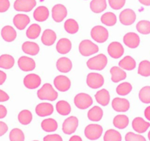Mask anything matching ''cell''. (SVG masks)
Here are the masks:
<instances>
[{"label": "cell", "mask_w": 150, "mask_h": 141, "mask_svg": "<svg viewBox=\"0 0 150 141\" xmlns=\"http://www.w3.org/2000/svg\"><path fill=\"white\" fill-rule=\"evenodd\" d=\"M38 97L40 100H48V101H54L58 97V93L54 89L52 85L49 83L43 85V86L38 90Z\"/></svg>", "instance_id": "6da1fadb"}, {"label": "cell", "mask_w": 150, "mask_h": 141, "mask_svg": "<svg viewBox=\"0 0 150 141\" xmlns=\"http://www.w3.org/2000/svg\"><path fill=\"white\" fill-rule=\"evenodd\" d=\"M107 63L108 59L106 56L103 54H100L89 59L86 63V65L90 70H102L105 68Z\"/></svg>", "instance_id": "7a4b0ae2"}, {"label": "cell", "mask_w": 150, "mask_h": 141, "mask_svg": "<svg viewBox=\"0 0 150 141\" xmlns=\"http://www.w3.org/2000/svg\"><path fill=\"white\" fill-rule=\"evenodd\" d=\"M98 51L99 48L98 46L89 40H83L79 44V51L84 57L92 55L98 52Z\"/></svg>", "instance_id": "3957f363"}, {"label": "cell", "mask_w": 150, "mask_h": 141, "mask_svg": "<svg viewBox=\"0 0 150 141\" xmlns=\"http://www.w3.org/2000/svg\"><path fill=\"white\" fill-rule=\"evenodd\" d=\"M91 37L96 42L102 43L108 38V32L103 26H95L91 30Z\"/></svg>", "instance_id": "277c9868"}, {"label": "cell", "mask_w": 150, "mask_h": 141, "mask_svg": "<svg viewBox=\"0 0 150 141\" xmlns=\"http://www.w3.org/2000/svg\"><path fill=\"white\" fill-rule=\"evenodd\" d=\"M74 103L79 109L86 110L92 105L93 101H92V97L89 94L81 93L75 96Z\"/></svg>", "instance_id": "5b68a950"}, {"label": "cell", "mask_w": 150, "mask_h": 141, "mask_svg": "<svg viewBox=\"0 0 150 141\" xmlns=\"http://www.w3.org/2000/svg\"><path fill=\"white\" fill-rule=\"evenodd\" d=\"M85 136L90 140L99 139L103 134V127L99 124H89L85 128Z\"/></svg>", "instance_id": "8992f818"}, {"label": "cell", "mask_w": 150, "mask_h": 141, "mask_svg": "<svg viewBox=\"0 0 150 141\" xmlns=\"http://www.w3.org/2000/svg\"><path fill=\"white\" fill-rule=\"evenodd\" d=\"M36 0H16L14 9L18 12H30L36 6Z\"/></svg>", "instance_id": "52a82bcc"}, {"label": "cell", "mask_w": 150, "mask_h": 141, "mask_svg": "<svg viewBox=\"0 0 150 141\" xmlns=\"http://www.w3.org/2000/svg\"><path fill=\"white\" fill-rule=\"evenodd\" d=\"M86 84L92 89L100 88L103 85L104 78L98 73H89L86 77Z\"/></svg>", "instance_id": "ba28073f"}, {"label": "cell", "mask_w": 150, "mask_h": 141, "mask_svg": "<svg viewBox=\"0 0 150 141\" xmlns=\"http://www.w3.org/2000/svg\"><path fill=\"white\" fill-rule=\"evenodd\" d=\"M79 126V120L75 116L67 118L62 124V131L66 135H72L76 132Z\"/></svg>", "instance_id": "9c48e42d"}, {"label": "cell", "mask_w": 150, "mask_h": 141, "mask_svg": "<svg viewBox=\"0 0 150 141\" xmlns=\"http://www.w3.org/2000/svg\"><path fill=\"white\" fill-rule=\"evenodd\" d=\"M67 15V10L65 6L63 4H56L52 8V18L54 21L62 22L66 18Z\"/></svg>", "instance_id": "30bf717a"}, {"label": "cell", "mask_w": 150, "mask_h": 141, "mask_svg": "<svg viewBox=\"0 0 150 141\" xmlns=\"http://www.w3.org/2000/svg\"><path fill=\"white\" fill-rule=\"evenodd\" d=\"M54 84L56 88L61 92L67 91L71 86V82H70V79L67 76H63V75H59V76H57L54 79Z\"/></svg>", "instance_id": "8fae6325"}, {"label": "cell", "mask_w": 150, "mask_h": 141, "mask_svg": "<svg viewBox=\"0 0 150 141\" xmlns=\"http://www.w3.org/2000/svg\"><path fill=\"white\" fill-rule=\"evenodd\" d=\"M136 19V14L133 10L131 9H125L122 10L120 14V22L123 25L133 24Z\"/></svg>", "instance_id": "7c38bea8"}, {"label": "cell", "mask_w": 150, "mask_h": 141, "mask_svg": "<svg viewBox=\"0 0 150 141\" xmlns=\"http://www.w3.org/2000/svg\"><path fill=\"white\" fill-rule=\"evenodd\" d=\"M124 47L120 43L114 41L111 43L108 47V53L112 58L119 59L124 54Z\"/></svg>", "instance_id": "4fadbf2b"}, {"label": "cell", "mask_w": 150, "mask_h": 141, "mask_svg": "<svg viewBox=\"0 0 150 141\" xmlns=\"http://www.w3.org/2000/svg\"><path fill=\"white\" fill-rule=\"evenodd\" d=\"M23 84L28 89H36L40 85L41 79L38 75L30 73L26 75L23 79Z\"/></svg>", "instance_id": "5bb4252c"}, {"label": "cell", "mask_w": 150, "mask_h": 141, "mask_svg": "<svg viewBox=\"0 0 150 141\" xmlns=\"http://www.w3.org/2000/svg\"><path fill=\"white\" fill-rule=\"evenodd\" d=\"M18 65L21 70L23 71H32L35 68V62L32 58L22 56L18 60Z\"/></svg>", "instance_id": "9a60e30c"}, {"label": "cell", "mask_w": 150, "mask_h": 141, "mask_svg": "<svg viewBox=\"0 0 150 141\" xmlns=\"http://www.w3.org/2000/svg\"><path fill=\"white\" fill-rule=\"evenodd\" d=\"M112 107L115 111L125 113L130 109V102L125 98H115L112 101Z\"/></svg>", "instance_id": "2e32d148"}, {"label": "cell", "mask_w": 150, "mask_h": 141, "mask_svg": "<svg viewBox=\"0 0 150 141\" xmlns=\"http://www.w3.org/2000/svg\"><path fill=\"white\" fill-rule=\"evenodd\" d=\"M124 43L130 48H136L140 44V38L135 32H128L123 38Z\"/></svg>", "instance_id": "e0dca14e"}, {"label": "cell", "mask_w": 150, "mask_h": 141, "mask_svg": "<svg viewBox=\"0 0 150 141\" xmlns=\"http://www.w3.org/2000/svg\"><path fill=\"white\" fill-rule=\"evenodd\" d=\"M132 126L136 132L142 134L146 132L150 126V123L149 122L145 121L142 118L137 117L133 120Z\"/></svg>", "instance_id": "ac0fdd59"}, {"label": "cell", "mask_w": 150, "mask_h": 141, "mask_svg": "<svg viewBox=\"0 0 150 141\" xmlns=\"http://www.w3.org/2000/svg\"><path fill=\"white\" fill-rule=\"evenodd\" d=\"M37 115L40 117L51 115L54 113V107L50 103H40L35 108Z\"/></svg>", "instance_id": "d6986e66"}, {"label": "cell", "mask_w": 150, "mask_h": 141, "mask_svg": "<svg viewBox=\"0 0 150 141\" xmlns=\"http://www.w3.org/2000/svg\"><path fill=\"white\" fill-rule=\"evenodd\" d=\"M30 22V19L27 15L17 14L13 18V24L19 30H23Z\"/></svg>", "instance_id": "ffe728a7"}, {"label": "cell", "mask_w": 150, "mask_h": 141, "mask_svg": "<svg viewBox=\"0 0 150 141\" xmlns=\"http://www.w3.org/2000/svg\"><path fill=\"white\" fill-rule=\"evenodd\" d=\"M111 74V80L113 82H120V81L124 80L127 77V73L125 70L120 67H117V66H114L110 70Z\"/></svg>", "instance_id": "44dd1931"}, {"label": "cell", "mask_w": 150, "mask_h": 141, "mask_svg": "<svg viewBox=\"0 0 150 141\" xmlns=\"http://www.w3.org/2000/svg\"><path fill=\"white\" fill-rule=\"evenodd\" d=\"M33 16L35 20H36L37 21H45L48 19V16H49L48 9L45 6H40L38 8L35 9L33 13Z\"/></svg>", "instance_id": "7402d4cb"}, {"label": "cell", "mask_w": 150, "mask_h": 141, "mask_svg": "<svg viewBox=\"0 0 150 141\" xmlns=\"http://www.w3.org/2000/svg\"><path fill=\"white\" fill-rule=\"evenodd\" d=\"M56 39H57V35L55 32L52 29H45L42 33V37H41V41L42 43L45 46H51L55 43Z\"/></svg>", "instance_id": "603a6c76"}, {"label": "cell", "mask_w": 150, "mask_h": 141, "mask_svg": "<svg viewBox=\"0 0 150 141\" xmlns=\"http://www.w3.org/2000/svg\"><path fill=\"white\" fill-rule=\"evenodd\" d=\"M73 65L70 59L67 57H61L57 62V68L62 73H68L72 69Z\"/></svg>", "instance_id": "cb8c5ba5"}, {"label": "cell", "mask_w": 150, "mask_h": 141, "mask_svg": "<svg viewBox=\"0 0 150 141\" xmlns=\"http://www.w3.org/2000/svg\"><path fill=\"white\" fill-rule=\"evenodd\" d=\"M1 35L3 39L7 42H12L14 41L17 36L16 31L11 26H5L1 31Z\"/></svg>", "instance_id": "d4e9b609"}, {"label": "cell", "mask_w": 150, "mask_h": 141, "mask_svg": "<svg viewBox=\"0 0 150 141\" xmlns=\"http://www.w3.org/2000/svg\"><path fill=\"white\" fill-rule=\"evenodd\" d=\"M22 50L26 54L35 56L39 53L40 47L36 43L26 41V42L23 43V45H22Z\"/></svg>", "instance_id": "484cf974"}, {"label": "cell", "mask_w": 150, "mask_h": 141, "mask_svg": "<svg viewBox=\"0 0 150 141\" xmlns=\"http://www.w3.org/2000/svg\"><path fill=\"white\" fill-rule=\"evenodd\" d=\"M71 41L67 38H62L58 41L57 44V50L62 54H67L71 50Z\"/></svg>", "instance_id": "4316f807"}, {"label": "cell", "mask_w": 150, "mask_h": 141, "mask_svg": "<svg viewBox=\"0 0 150 141\" xmlns=\"http://www.w3.org/2000/svg\"><path fill=\"white\" fill-rule=\"evenodd\" d=\"M95 99L97 102L102 106H107L110 101V94L107 90L102 89L98 91L95 94Z\"/></svg>", "instance_id": "83f0119b"}, {"label": "cell", "mask_w": 150, "mask_h": 141, "mask_svg": "<svg viewBox=\"0 0 150 141\" xmlns=\"http://www.w3.org/2000/svg\"><path fill=\"white\" fill-rule=\"evenodd\" d=\"M119 66L127 70H132L136 68V63L134 59L130 56H126L119 63Z\"/></svg>", "instance_id": "f1b7e54d"}, {"label": "cell", "mask_w": 150, "mask_h": 141, "mask_svg": "<svg viewBox=\"0 0 150 141\" xmlns=\"http://www.w3.org/2000/svg\"><path fill=\"white\" fill-rule=\"evenodd\" d=\"M88 118L92 121L98 122L102 119L103 115V110L98 106H95L88 112Z\"/></svg>", "instance_id": "f546056e"}, {"label": "cell", "mask_w": 150, "mask_h": 141, "mask_svg": "<svg viewBox=\"0 0 150 141\" xmlns=\"http://www.w3.org/2000/svg\"><path fill=\"white\" fill-rule=\"evenodd\" d=\"M106 7V0H92L90 2L91 10L95 13H102Z\"/></svg>", "instance_id": "4dcf8cb0"}, {"label": "cell", "mask_w": 150, "mask_h": 141, "mask_svg": "<svg viewBox=\"0 0 150 141\" xmlns=\"http://www.w3.org/2000/svg\"><path fill=\"white\" fill-rule=\"evenodd\" d=\"M41 127L45 132H52L57 130L58 128V123L54 119L47 118L42 120L41 123Z\"/></svg>", "instance_id": "1f68e13d"}, {"label": "cell", "mask_w": 150, "mask_h": 141, "mask_svg": "<svg viewBox=\"0 0 150 141\" xmlns=\"http://www.w3.org/2000/svg\"><path fill=\"white\" fill-rule=\"evenodd\" d=\"M113 123H114V126L117 129H125L129 124V118L127 116L125 115H118L114 118Z\"/></svg>", "instance_id": "d6a6232c"}, {"label": "cell", "mask_w": 150, "mask_h": 141, "mask_svg": "<svg viewBox=\"0 0 150 141\" xmlns=\"http://www.w3.org/2000/svg\"><path fill=\"white\" fill-rule=\"evenodd\" d=\"M15 64V60L10 54H2L0 56V68L10 69Z\"/></svg>", "instance_id": "836d02e7"}, {"label": "cell", "mask_w": 150, "mask_h": 141, "mask_svg": "<svg viewBox=\"0 0 150 141\" xmlns=\"http://www.w3.org/2000/svg\"><path fill=\"white\" fill-rule=\"evenodd\" d=\"M57 112L61 115H67L71 112V107L70 104L66 101H59L56 105Z\"/></svg>", "instance_id": "e575fe53"}, {"label": "cell", "mask_w": 150, "mask_h": 141, "mask_svg": "<svg viewBox=\"0 0 150 141\" xmlns=\"http://www.w3.org/2000/svg\"><path fill=\"white\" fill-rule=\"evenodd\" d=\"M101 22L104 24L105 25L108 26H112L117 24V16L114 13H111V12H108L105 13L101 16Z\"/></svg>", "instance_id": "d590c367"}, {"label": "cell", "mask_w": 150, "mask_h": 141, "mask_svg": "<svg viewBox=\"0 0 150 141\" xmlns=\"http://www.w3.org/2000/svg\"><path fill=\"white\" fill-rule=\"evenodd\" d=\"M41 32V27L37 24H33L29 26L26 30V36L29 39H36L40 36Z\"/></svg>", "instance_id": "8d00e7d4"}, {"label": "cell", "mask_w": 150, "mask_h": 141, "mask_svg": "<svg viewBox=\"0 0 150 141\" xmlns=\"http://www.w3.org/2000/svg\"><path fill=\"white\" fill-rule=\"evenodd\" d=\"M104 141H122L121 134L114 129H108L105 133Z\"/></svg>", "instance_id": "74e56055"}, {"label": "cell", "mask_w": 150, "mask_h": 141, "mask_svg": "<svg viewBox=\"0 0 150 141\" xmlns=\"http://www.w3.org/2000/svg\"><path fill=\"white\" fill-rule=\"evenodd\" d=\"M64 29L66 32H67L70 34H75L79 31V26L78 24L77 21L73 19H67L64 22Z\"/></svg>", "instance_id": "f35d334b"}, {"label": "cell", "mask_w": 150, "mask_h": 141, "mask_svg": "<svg viewBox=\"0 0 150 141\" xmlns=\"http://www.w3.org/2000/svg\"><path fill=\"white\" fill-rule=\"evenodd\" d=\"M18 121L23 125H28L32 120V114L29 110H23L20 112L18 116Z\"/></svg>", "instance_id": "ab89813d"}, {"label": "cell", "mask_w": 150, "mask_h": 141, "mask_svg": "<svg viewBox=\"0 0 150 141\" xmlns=\"http://www.w3.org/2000/svg\"><path fill=\"white\" fill-rule=\"evenodd\" d=\"M138 73L142 76L147 77L150 76V62L148 60H143L139 66Z\"/></svg>", "instance_id": "60d3db41"}, {"label": "cell", "mask_w": 150, "mask_h": 141, "mask_svg": "<svg viewBox=\"0 0 150 141\" xmlns=\"http://www.w3.org/2000/svg\"><path fill=\"white\" fill-rule=\"evenodd\" d=\"M136 29L141 34L148 35L150 33V21L146 20L140 21L136 25Z\"/></svg>", "instance_id": "b9f144b4"}, {"label": "cell", "mask_w": 150, "mask_h": 141, "mask_svg": "<svg viewBox=\"0 0 150 141\" xmlns=\"http://www.w3.org/2000/svg\"><path fill=\"white\" fill-rule=\"evenodd\" d=\"M132 85L129 82H122L118 85L116 90L120 95H126L132 90Z\"/></svg>", "instance_id": "7bdbcfd3"}, {"label": "cell", "mask_w": 150, "mask_h": 141, "mask_svg": "<svg viewBox=\"0 0 150 141\" xmlns=\"http://www.w3.org/2000/svg\"><path fill=\"white\" fill-rule=\"evenodd\" d=\"M24 134L21 129L18 128L12 129L10 132V141H24Z\"/></svg>", "instance_id": "ee69618b"}, {"label": "cell", "mask_w": 150, "mask_h": 141, "mask_svg": "<svg viewBox=\"0 0 150 141\" xmlns=\"http://www.w3.org/2000/svg\"><path fill=\"white\" fill-rule=\"evenodd\" d=\"M141 101L145 104H150V86H146L142 88L139 94Z\"/></svg>", "instance_id": "f6af8a7d"}, {"label": "cell", "mask_w": 150, "mask_h": 141, "mask_svg": "<svg viewBox=\"0 0 150 141\" xmlns=\"http://www.w3.org/2000/svg\"><path fill=\"white\" fill-rule=\"evenodd\" d=\"M126 141H146L144 136L140 135H137L133 132H128L125 135Z\"/></svg>", "instance_id": "bcb514c9"}, {"label": "cell", "mask_w": 150, "mask_h": 141, "mask_svg": "<svg viewBox=\"0 0 150 141\" xmlns=\"http://www.w3.org/2000/svg\"><path fill=\"white\" fill-rule=\"evenodd\" d=\"M126 0H108L110 6L114 10H120L124 7Z\"/></svg>", "instance_id": "7dc6e473"}, {"label": "cell", "mask_w": 150, "mask_h": 141, "mask_svg": "<svg viewBox=\"0 0 150 141\" xmlns=\"http://www.w3.org/2000/svg\"><path fill=\"white\" fill-rule=\"evenodd\" d=\"M10 3L9 0H0V13H4L10 8Z\"/></svg>", "instance_id": "c3c4849f"}, {"label": "cell", "mask_w": 150, "mask_h": 141, "mask_svg": "<svg viewBox=\"0 0 150 141\" xmlns=\"http://www.w3.org/2000/svg\"><path fill=\"white\" fill-rule=\"evenodd\" d=\"M43 141H63L62 138L60 135L54 134V135H46L43 138Z\"/></svg>", "instance_id": "681fc988"}, {"label": "cell", "mask_w": 150, "mask_h": 141, "mask_svg": "<svg viewBox=\"0 0 150 141\" xmlns=\"http://www.w3.org/2000/svg\"><path fill=\"white\" fill-rule=\"evenodd\" d=\"M8 130V126L5 123L0 121V137L4 135Z\"/></svg>", "instance_id": "f907efd6"}, {"label": "cell", "mask_w": 150, "mask_h": 141, "mask_svg": "<svg viewBox=\"0 0 150 141\" xmlns=\"http://www.w3.org/2000/svg\"><path fill=\"white\" fill-rule=\"evenodd\" d=\"M10 97H9L8 94L7 93L4 92L2 90H0V102H4V101H7L9 100Z\"/></svg>", "instance_id": "816d5d0a"}, {"label": "cell", "mask_w": 150, "mask_h": 141, "mask_svg": "<svg viewBox=\"0 0 150 141\" xmlns=\"http://www.w3.org/2000/svg\"><path fill=\"white\" fill-rule=\"evenodd\" d=\"M7 111L6 107L3 105H0V119L5 118L7 115Z\"/></svg>", "instance_id": "f5cc1de1"}, {"label": "cell", "mask_w": 150, "mask_h": 141, "mask_svg": "<svg viewBox=\"0 0 150 141\" xmlns=\"http://www.w3.org/2000/svg\"><path fill=\"white\" fill-rule=\"evenodd\" d=\"M6 79H7V74L2 70H0V85L4 84Z\"/></svg>", "instance_id": "db71d44e"}, {"label": "cell", "mask_w": 150, "mask_h": 141, "mask_svg": "<svg viewBox=\"0 0 150 141\" xmlns=\"http://www.w3.org/2000/svg\"><path fill=\"white\" fill-rule=\"evenodd\" d=\"M144 115L147 120H150V106L147 107L144 111Z\"/></svg>", "instance_id": "11a10c76"}, {"label": "cell", "mask_w": 150, "mask_h": 141, "mask_svg": "<svg viewBox=\"0 0 150 141\" xmlns=\"http://www.w3.org/2000/svg\"><path fill=\"white\" fill-rule=\"evenodd\" d=\"M69 141H82V139L81 137L77 136V135H73L70 138Z\"/></svg>", "instance_id": "9f6ffc18"}, {"label": "cell", "mask_w": 150, "mask_h": 141, "mask_svg": "<svg viewBox=\"0 0 150 141\" xmlns=\"http://www.w3.org/2000/svg\"><path fill=\"white\" fill-rule=\"evenodd\" d=\"M141 4L145 6H150V0H139Z\"/></svg>", "instance_id": "6f0895ef"}, {"label": "cell", "mask_w": 150, "mask_h": 141, "mask_svg": "<svg viewBox=\"0 0 150 141\" xmlns=\"http://www.w3.org/2000/svg\"><path fill=\"white\" fill-rule=\"evenodd\" d=\"M148 137H149V140H150V131L149 132V134H148Z\"/></svg>", "instance_id": "680465c9"}, {"label": "cell", "mask_w": 150, "mask_h": 141, "mask_svg": "<svg viewBox=\"0 0 150 141\" xmlns=\"http://www.w3.org/2000/svg\"><path fill=\"white\" fill-rule=\"evenodd\" d=\"M33 141H38V140H33Z\"/></svg>", "instance_id": "91938a15"}]
</instances>
